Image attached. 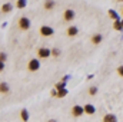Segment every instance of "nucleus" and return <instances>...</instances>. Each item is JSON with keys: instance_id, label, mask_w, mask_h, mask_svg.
Listing matches in <instances>:
<instances>
[{"instance_id": "1", "label": "nucleus", "mask_w": 123, "mask_h": 122, "mask_svg": "<svg viewBox=\"0 0 123 122\" xmlns=\"http://www.w3.org/2000/svg\"><path fill=\"white\" fill-rule=\"evenodd\" d=\"M19 27H20L22 30H29V27H30V20H29L27 17H20V20H19Z\"/></svg>"}, {"instance_id": "10", "label": "nucleus", "mask_w": 123, "mask_h": 122, "mask_svg": "<svg viewBox=\"0 0 123 122\" xmlns=\"http://www.w3.org/2000/svg\"><path fill=\"white\" fill-rule=\"evenodd\" d=\"M77 33H79V30H77L76 26H70V27L67 29V34H69V36H76Z\"/></svg>"}, {"instance_id": "11", "label": "nucleus", "mask_w": 123, "mask_h": 122, "mask_svg": "<svg viewBox=\"0 0 123 122\" xmlns=\"http://www.w3.org/2000/svg\"><path fill=\"white\" fill-rule=\"evenodd\" d=\"M20 116H22V119L25 122L29 121V112H27V109H22V112H20Z\"/></svg>"}, {"instance_id": "2", "label": "nucleus", "mask_w": 123, "mask_h": 122, "mask_svg": "<svg viewBox=\"0 0 123 122\" xmlns=\"http://www.w3.org/2000/svg\"><path fill=\"white\" fill-rule=\"evenodd\" d=\"M39 32H40V34H42V36H46V37L53 36V33H55V30H53L50 26H42Z\"/></svg>"}, {"instance_id": "13", "label": "nucleus", "mask_w": 123, "mask_h": 122, "mask_svg": "<svg viewBox=\"0 0 123 122\" xmlns=\"http://www.w3.org/2000/svg\"><path fill=\"white\" fill-rule=\"evenodd\" d=\"M10 10H12V4H10V3H4V4L1 6V12H3V13H9Z\"/></svg>"}, {"instance_id": "5", "label": "nucleus", "mask_w": 123, "mask_h": 122, "mask_svg": "<svg viewBox=\"0 0 123 122\" xmlns=\"http://www.w3.org/2000/svg\"><path fill=\"white\" fill-rule=\"evenodd\" d=\"M63 19H64V22H72L74 19V10L66 9V12L63 13Z\"/></svg>"}, {"instance_id": "3", "label": "nucleus", "mask_w": 123, "mask_h": 122, "mask_svg": "<svg viewBox=\"0 0 123 122\" xmlns=\"http://www.w3.org/2000/svg\"><path fill=\"white\" fill-rule=\"evenodd\" d=\"M37 55H39V58L46 59V58H49V56L52 55V50H50V49H47V47H40V49L37 50Z\"/></svg>"}, {"instance_id": "16", "label": "nucleus", "mask_w": 123, "mask_h": 122, "mask_svg": "<svg viewBox=\"0 0 123 122\" xmlns=\"http://www.w3.org/2000/svg\"><path fill=\"white\" fill-rule=\"evenodd\" d=\"M0 91L3 92V93H4V92H9V85H7V83H1V85H0Z\"/></svg>"}, {"instance_id": "9", "label": "nucleus", "mask_w": 123, "mask_h": 122, "mask_svg": "<svg viewBox=\"0 0 123 122\" xmlns=\"http://www.w3.org/2000/svg\"><path fill=\"white\" fill-rule=\"evenodd\" d=\"M102 39H103L102 34H93L92 36V43L93 45H99V43L102 42Z\"/></svg>"}, {"instance_id": "20", "label": "nucleus", "mask_w": 123, "mask_h": 122, "mask_svg": "<svg viewBox=\"0 0 123 122\" xmlns=\"http://www.w3.org/2000/svg\"><path fill=\"white\" fill-rule=\"evenodd\" d=\"M66 95H67V91H66V89H62V91H59V95H57V96L62 98V96H66Z\"/></svg>"}, {"instance_id": "19", "label": "nucleus", "mask_w": 123, "mask_h": 122, "mask_svg": "<svg viewBox=\"0 0 123 122\" xmlns=\"http://www.w3.org/2000/svg\"><path fill=\"white\" fill-rule=\"evenodd\" d=\"M52 55L53 56H59L60 55V49H52Z\"/></svg>"}, {"instance_id": "17", "label": "nucleus", "mask_w": 123, "mask_h": 122, "mask_svg": "<svg viewBox=\"0 0 123 122\" xmlns=\"http://www.w3.org/2000/svg\"><path fill=\"white\" fill-rule=\"evenodd\" d=\"M26 4H27V3H26L25 0H19V1H17V7H19V9H23V7H26Z\"/></svg>"}, {"instance_id": "8", "label": "nucleus", "mask_w": 123, "mask_h": 122, "mask_svg": "<svg viewBox=\"0 0 123 122\" xmlns=\"http://www.w3.org/2000/svg\"><path fill=\"white\" fill-rule=\"evenodd\" d=\"M103 122H117V118L112 114H107V115L103 116Z\"/></svg>"}, {"instance_id": "12", "label": "nucleus", "mask_w": 123, "mask_h": 122, "mask_svg": "<svg viewBox=\"0 0 123 122\" xmlns=\"http://www.w3.org/2000/svg\"><path fill=\"white\" fill-rule=\"evenodd\" d=\"M113 29H115V30H122V29H123V22L116 20V22L113 23Z\"/></svg>"}, {"instance_id": "18", "label": "nucleus", "mask_w": 123, "mask_h": 122, "mask_svg": "<svg viewBox=\"0 0 123 122\" xmlns=\"http://www.w3.org/2000/svg\"><path fill=\"white\" fill-rule=\"evenodd\" d=\"M89 93H90V95H96V93H97V86H90V88H89Z\"/></svg>"}, {"instance_id": "24", "label": "nucleus", "mask_w": 123, "mask_h": 122, "mask_svg": "<svg viewBox=\"0 0 123 122\" xmlns=\"http://www.w3.org/2000/svg\"><path fill=\"white\" fill-rule=\"evenodd\" d=\"M122 14H123V10H122Z\"/></svg>"}, {"instance_id": "23", "label": "nucleus", "mask_w": 123, "mask_h": 122, "mask_svg": "<svg viewBox=\"0 0 123 122\" xmlns=\"http://www.w3.org/2000/svg\"><path fill=\"white\" fill-rule=\"evenodd\" d=\"M47 122H57V121H56V119H49Z\"/></svg>"}, {"instance_id": "14", "label": "nucleus", "mask_w": 123, "mask_h": 122, "mask_svg": "<svg viewBox=\"0 0 123 122\" xmlns=\"http://www.w3.org/2000/svg\"><path fill=\"white\" fill-rule=\"evenodd\" d=\"M109 16H110V17H113V19H115V22H116V20H120V17L116 14V12H115V10H112V9L109 10Z\"/></svg>"}, {"instance_id": "4", "label": "nucleus", "mask_w": 123, "mask_h": 122, "mask_svg": "<svg viewBox=\"0 0 123 122\" xmlns=\"http://www.w3.org/2000/svg\"><path fill=\"white\" fill-rule=\"evenodd\" d=\"M85 114V108L83 106H80V105H74L73 108H72V115L73 116H80V115H83Z\"/></svg>"}, {"instance_id": "22", "label": "nucleus", "mask_w": 123, "mask_h": 122, "mask_svg": "<svg viewBox=\"0 0 123 122\" xmlns=\"http://www.w3.org/2000/svg\"><path fill=\"white\" fill-rule=\"evenodd\" d=\"M117 73L123 78V66H119V68H117Z\"/></svg>"}, {"instance_id": "6", "label": "nucleus", "mask_w": 123, "mask_h": 122, "mask_svg": "<svg viewBox=\"0 0 123 122\" xmlns=\"http://www.w3.org/2000/svg\"><path fill=\"white\" fill-rule=\"evenodd\" d=\"M27 68H29L30 72H36V70L40 68V62L37 61V59H31V61L29 62V65H27Z\"/></svg>"}, {"instance_id": "15", "label": "nucleus", "mask_w": 123, "mask_h": 122, "mask_svg": "<svg viewBox=\"0 0 123 122\" xmlns=\"http://www.w3.org/2000/svg\"><path fill=\"white\" fill-rule=\"evenodd\" d=\"M53 6H55V1H46V3H44V9H46V10H50Z\"/></svg>"}, {"instance_id": "21", "label": "nucleus", "mask_w": 123, "mask_h": 122, "mask_svg": "<svg viewBox=\"0 0 123 122\" xmlns=\"http://www.w3.org/2000/svg\"><path fill=\"white\" fill-rule=\"evenodd\" d=\"M0 61H1V63H4V61H6V53H0Z\"/></svg>"}, {"instance_id": "7", "label": "nucleus", "mask_w": 123, "mask_h": 122, "mask_svg": "<svg viewBox=\"0 0 123 122\" xmlns=\"http://www.w3.org/2000/svg\"><path fill=\"white\" fill-rule=\"evenodd\" d=\"M83 108H85V114H87V115H93L96 112V108L93 105H90V103H86Z\"/></svg>"}]
</instances>
